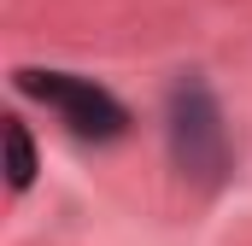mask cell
Returning a JSON list of instances; mask_svg holds the SVG:
<instances>
[{
	"mask_svg": "<svg viewBox=\"0 0 252 246\" xmlns=\"http://www.w3.org/2000/svg\"><path fill=\"white\" fill-rule=\"evenodd\" d=\"M6 187L12 193H30V182H35V141H30V123L18 118V112H6Z\"/></svg>",
	"mask_w": 252,
	"mask_h": 246,
	"instance_id": "3957f363",
	"label": "cell"
},
{
	"mask_svg": "<svg viewBox=\"0 0 252 246\" xmlns=\"http://www.w3.org/2000/svg\"><path fill=\"white\" fill-rule=\"evenodd\" d=\"M12 82H18V94H30V100H41L47 112H59V118L70 123V135H82V141H118V135H129V106L112 88H100L94 76L24 64Z\"/></svg>",
	"mask_w": 252,
	"mask_h": 246,
	"instance_id": "6da1fadb",
	"label": "cell"
},
{
	"mask_svg": "<svg viewBox=\"0 0 252 246\" xmlns=\"http://www.w3.org/2000/svg\"><path fill=\"white\" fill-rule=\"evenodd\" d=\"M170 158L182 176H199L205 187H217V176L229 170V129L217 118V100L205 82L170 88Z\"/></svg>",
	"mask_w": 252,
	"mask_h": 246,
	"instance_id": "7a4b0ae2",
	"label": "cell"
}]
</instances>
